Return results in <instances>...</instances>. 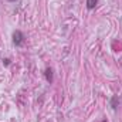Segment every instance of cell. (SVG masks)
I'll list each match as a JSON object with an SVG mask.
<instances>
[{"label": "cell", "mask_w": 122, "mask_h": 122, "mask_svg": "<svg viewBox=\"0 0 122 122\" xmlns=\"http://www.w3.org/2000/svg\"><path fill=\"white\" fill-rule=\"evenodd\" d=\"M13 43H14V46H17V47L23 46V43H24V34L20 30H16L13 33Z\"/></svg>", "instance_id": "obj_1"}, {"label": "cell", "mask_w": 122, "mask_h": 122, "mask_svg": "<svg viewBox=\"0 0 122 122\" xmlns=\"http://www.w3.org/2000/svg\"><path fill=\"white\" fill-rule=\"evenodd\" d=\"M46 80H47V82H53V68H46Z\"/></svg>", "instance_id": "obj_2"}, {"label": "cell", "mask_w": 122, "mask_h": 122, "mask_svg": "<svg viewBox=\"0 0 122 122\" xmlns=\"http://www.w3.org/2000/svg\"><path fill=\"white\" fill-rule=\"evenodd\" d=\"M109 104H111L112 109H117V108H118V105H119V99H118V97H117V95H114V97L111 98Z\"/></svg>", "instance_id": "obj_3"}, {"label": "cell", "mask_w": 122, "mask_h": 122, "mask_svg": "<svg viewBox=\"0 0 122 122\" xmlns=\"http://www.w3.org/2000/svg\"><path fill=\"white\" fill-rule=\"evenodd\" d=\"M98 4V0H87V7L92 10V9H95V6Z\"/></svg>", "instance_id": "obj_4"}, {"label": "cell", "mask_w": 122, "mask_h": 122, "mask_svg": "<svg viewBox=\"0 0 122 122\" xmlns=\"http://www.w3.org/2000/svg\"><path fill=\"white\" fill-rule=\"evenodd\" d=\"M3 64H4V65H9V64H10V60H9V58H6V60L3 61Z\"/></svg>", "instance_id": "obj_5"}, {"label": "cell", "mask_w": 122, "mask_h": 122, "mask_svg": "<svg viewBox=\"0 0 122 122\" xmlns=\"http://www.w3.org/2000/svg\"><path fill=\"white\" fill-rule=\"evenodd\" d=\"M10 1H16V0H10Z\"/></svg>", "instance_id": "obj_6"}, {"label": "cell", "mask_w": 122, "mask_h": 122, "mask_svg": "<svg viewBox=\"0 0 122 122\" xmlns=\"http://www.w3.org/2000/svg\"><path fill=\"white\" fill-rule=\"evenodd\" d=\"M104 122H107V121H104Z\"/></svg>", "instance_id": "obj_7"}]
</instances>
